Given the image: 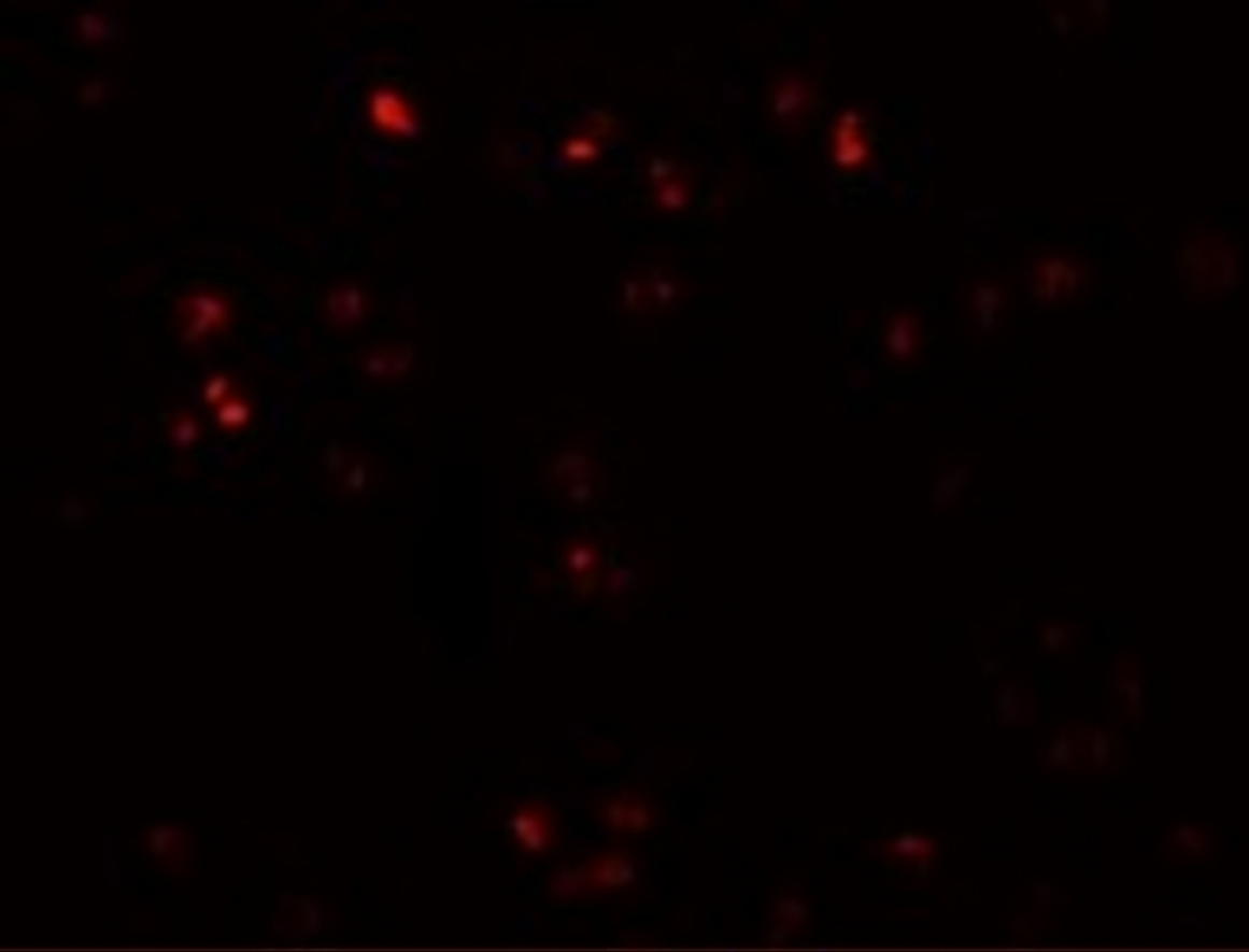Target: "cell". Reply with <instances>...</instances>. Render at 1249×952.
<instances>
[{"instance_id": "cell-37", "label": "cell", "mask_w": 1249, "mask_h": 952, "mask_svg": "<svg viewBox=\"0 0 1249 952\" xmlns=\"http://www.w3.org/2000/svg\"><path fill=\"white\" fill-rule=\"evenodd\" d=\"M1047 8L1048 17H1050L1051 26L1054 28L1056 35L1064 38V40L1065 38H1069L1075 32V28L1078 27L1071 2H1068V0L1066 2L1050 0V2H1047Z\"/></svg>"}, {"instance_id": "cell-26", "label": "cell", "mask_w": 1249, "mask_h": 952, "mask_svg": "<svg viewBox=\"0 0 1249 952\" xmlns=\"http://www.w3.org/2000/svg\"><path fill=\"white\" fill-rule=\"evenodd\" d=\"M619 298L621 309L626 314L641 315L654 309L643 271H630L622 276Z\"/></svg>"}, {"instance_id": "cell-13", "label": "cell", "mask_w": 1249, "mask_h": 952, "mask_svg": "<svg viewBox=\"0 0 1249 952\" xmlns=\"http://www.w3.org/2000/svg\"><path fill=\"white\" fill-rule=\"evenodd\" d=\"M416 352L407 343H378L358 357L364 375L378 384H395L413 372Z\"/></svg>"}, {"instance_id": "cell-5", "label": "cell", "mask_w": 1249, "mask_h": 952, "mask_svg": "<svg viewBox=\"0 0 1249 952\" xmlns=\"http://www.w3.org/2000/svg\"><path fill=\"white\" fill-rule=\"evenodd\" d=\"M233 322L231 298L214 286H196L176 300V331L186 347L202 349L215 338L227 337Z\"/></svg>"}, {"instance_id": "cell-12", "label": "cell", "mask_w": 1249, "mask_h": 952, "mask_svg": "<svg viewBox=\"0 0 1249 952\" xmlns=\"http://www.w3.org/2000/svg\"><path fill=\"white\" fill-rule=\"evenodd\" d=\"M145 846L151 858L171 875H182L195 856L193 835L175 824H160L147 832Z\"/></svg>"}, {"instance_id": "cell-21", "label": "cell", "mask_w": 1249, "mask_h": 952, "mask_svg": "<svg viewBox=\"0 0 1249 952\" xmlns=\"http://www.w3.org/2000/svg\"><path fill=\"white\" fill-rule=\"evenodd\" d=\"M882 853L897 863L916 865L919 870L926 872L935 863L937 844L931 836L908 832L883 844Z\"/></svg>"}, {"instance_id": "cell-43", "label": "cell", "mask_w": 1249, "mask_h": 952, "mask_svg": "<svg viewBox=\"0 0 1249 952\" xmlns=\"http://www.w3.org/2000/svg\"><path fill=\"white\" fill-rule=\"evenodd\" d=\"M325 463H327L329 470L341 471L347 464L346 453H344L341 446L335 444V446L329 447L327 453H325Z\"/></svg>"}, {"instance_id": "cell-7", "label": "cell", "mask_w": 1249, "mask_h": 952, "mask_svg": "<svg viewBox=\"0 0 1249 952\" xmlns=\"http://www.w3.org/2000/svg\"><path fill=\"white\" fill-rule=\"evenodd\" d=\"M1089 744V724L1071 721L1058 726L1045 745L1037 750L1038 765L1047 773H1065L1071 778L1083 772Z\"/></svg>"}, {"instance_id": "cell-20", "label": "cell", "mask_w": 1249, "mask_h": 952, "mask_svg": "<svg viewBox=\"0 0 1249 952\" xmlns=\"http://www.w3.org/2000/svg\"><path fill=\"white\" fill-rule=\"evenodd\" d=\"M1121 739L1107 726L1089 724L1088 754L1083 772L1091 778L1101 777L1121 764Z\"/></svg>"}, {"instance_id": "cell-3", "label": "cell", "mask_w": 1249, "mask_h": 952, "mask_svg": "<svg viewBox=\"0 0 1249 952\" xmlns=\"http://www.w3.org/2000/svg\"><path fill=\"white\" fill-rule=\"evenodd\" d=\"M542 481L559 503L576 511L593 509L606 493L605 466L583 438L568 439L555 450L544 464Z\"/></svg>"}, {"instance_id": "cell-11", "label": "cell", "mask_w": 1249, "mask_h": 952, "mask_svg": "<svg viewBox=\"0 0 1249 952\" xmlns=\"http://www.w3.org/2000/svg\"><path fill=\"white\" fill-rule=\"evenodd\" d=\"M515 843L534 855L548 854L557 844V826L552 810L542 801L516 808L510 821Z\"/></svg>"}, {"instance_id": "cell-34", "label": "cell", "mask_w": 1249, "mask_h": 952, "mask_svg": "<svg viewBox=\"0 0 1249 952\" xmlns=\"http://www.w3.org/2000/svg\"><path fill=\"white\" fill-rule=\"evenodd\" d=\"M237 392L236 382L228 372L215 371L205 378L200 396H202L203 403L213 410Z\"/></svg>"}, {"instance_id": "cell-24", "label": "cell", "mask_w": 1249, "mask_h": 952, "mask_svg": "<svg viewBox=\"0 0 1249 952\" xmlns=\"http://www.w3.org/2000/svg\"><path fill=\"white\" fill-rule=\"evenodd\" d=\"M1081 625L1066 620L1046 619L1038 622V643L1048 655L1071 652L1080 639Z\"/></svg>"}, {"instance_id": "cell-28", "label": "cell", "mask_w": 1249, "mask_h": 952, "mask_svg": "<svg viewBox=\"0 0 1249 952\" xmlns=\"http://www.w3.org/2000/svg\"><path fill=\"white\" fill-rule=\"evenodd\" d=\"M75 33L81 42L88 45H103L113 40L117 28L107 13L84 11L75 18Z\"/></svg>"}, {"instance_id": "cell-42", "label": "cell", "mask_w": 1249, "mask_h": 952, "mask_svg": "<svg viewBox=\"0 0 1249 952\" xmlns=\"http://www.w3.org/2000/svg\"><path fill=\"white\" fill-rule=\"evenodd\" d=\"M107 83L103 80L95 79L83 85V88L80 89L79 98L80 102L85 104V106H97V104L102 103V100L107 98Z\"/></svg>"}, {"instance_id": "cell-16", "label": "cell", "mask_w": 1249, "mask_h": 952, "mask_svg": "<svg viewBox=\"0 0 1249 952\" xmlns=\"http://www.w3.org/2000/svg\"><path fill=\"white\" fill-rule=\"evenodd\" d=\"M974 473L969 458L955 456L937 464L931 485V509L947 513L961 503Z\"/></svg>"}, {"instance_id": "cell-30", "label": "cell", "mask_w": 1249, "mask_h": 952, "mask_svg": "<svg viewBox=\"0 0 1249 952\" xmlns=\"http://www.w3.org/2000/svg\"><path fill=\"white\" fill-rule=\"evenodd\" d=\"M601 153L600 142L595 138L586 136V133H579L568 138L567 141L559 146V155L573 167L591 166L598 160Z\"/></svg>"}, {"instance_id": "cell-33", "label": "cell", "mask_w": 1249, "mask_h": 952, "mask_svg": "<svg viewBox=\"0 0 1249 952\" xmlns=\"http://www.w3.org/2000/svg\"><path fill=\"white\" fill-rule=\"evenodd\" d=\"M681 174H683L681 162L678 161L677 157L667 155V153H654L644 162V176L653 189L665 181Z\"/></svg>"}, {"instance_id": "cell-23", "label": "cell", "mask_w": 1249, "mask_h": 952, "mask_svg": "<svg viewBox=\"0 0 1249 952\" xmlns=\"http://www.w3.org/2000/svg\"><path fill=\"white\" fill-rule=\"evenodd\" d=\"M648 281L654 308L668 310L677 306L684 296V285L681 276L671 267L654 262L643 271Z\"/></svg>"}, {"instance_id": "cell-36", "label": "cell", "mask_w": 1249, "mask_h": 952, "mask_svg": "<svg viewBox=\"0 0 1249 952\" xmlns=\"http://www.w3.org/2000/svg\"><path fill=\"white\" fill-rule=\"evenodd\" d=\"M654 825V812L644 798L629 794L625 830L634 836L644 835Z\"/></svg>"}, {"instance_id": "cell-32", "label": "cell", "mask_w": 1249, "mask_h": 952, "mask_svg": "<svg viewBox=\"0 0 1249 952\" xmlns=\"http://www.w3.org/2000/svg\"><path fill=\"white\" fill-rule=\"evenodd\" d=\"M550 889L559 898H572L588 893L587 864L559 870L550 883Z\"/></svg>"}, {"instance_id": "cell-41", "label": "cell", "mask_w": 1249, "mask_h": 952, "mask_svg": "<svg viewBox=\"0 0 1249 952\" xmlns=\"http://www.w3.org/2000/svg\"><path fill=\"white\" fill-rule=\"evenodd\" d=\"M368 477H370V470H368L367 464L356 461L344 473V487L352 493L361 492L366 489Z\"/></svg>"}, {"instance_id": "cell-19", "label": "cell", "mask_w": 1249, "mask_h": 952, "mask_svg": "<svg viewBox=\"0 0 1249 952\" xmlns=\"http://www.w3.org/2000/svg\"><path fill=\"white\" fill-rule=\"evenodd\" d=\"M995 710L1004 725L1025 728L1035 724L1037 710L1032 686L1017 679L1005 681L995 695Z\"/></svg>"}, {"instance_id": "cell-29", "label": "cell", "mask_w": 1249, "mask_h": 952, "mask_svg": "<svg viewBox=\"0 0 1249 952\" xmlns=\"http://www.w3.org/2000/svg\"><path fill=\"white\" fill-rule=\"evenodd\" d=\"M169 438L172 446L179 450H189L199 443L203 427L198 415L188 409L175 410L169 418Z\"/></svg>"}, {"instance_id": "cell-40", "label": "cell", "mask_w": 1249, "mask_h": 952, "mask_svg": "<svg viewBox=\"0 0 1249 952\" xmlns=\"http://www.w3.org/2000/svg\"><path fill=\"white\" fill-rule=\"evenodd\" d=\"M615 128V119L606 112H597L588 119L585 127L586 136L600 142L601 138L609 137Z\"/></svg>"}, {"instance_id": "cell-38", "label": "cell", "mask_w": 1249, "mask_h": 952, "mask_svg": "<svg viewBox=\"0 0 1249 952\" xmlns=\"http://www.w3.org/2000/svg\"><path fill=\"white\" fill-rule=\"evenodd\" d=\"M1033 903L1041 911H1054L1066 903V894L1055 883L1046 879H1037L1033 884Z\"/></svg>"}, {"instance_id": "cell-15", "label": "cell", "mask_w": 1249, "mask_h": 952, "mask_svg": "<svg viewBox=\"0 0 1249 952\" xmlns=\"http://www.w3.org/2000/svg\"><path fill=\"white\" fill-rule=\"evenodd\" d=\"M323 317L329 327L337 331L349 332L361 327L370 311V301L366 290L353 282H343L332 286L324 296Z\"/></svg>"}, {"instance_id": "cell-9", "label": "cell", "mask_w": 1249, "mask_h": 952, "mask_svg": "<svg viewBox=\"0 0 1249 952\" xmlns=\"http://www.w3.org/2000/svg\"><path fill=\"white\" fill-rule=\"evenodd\" d=\"M815 102L813 85L801 74L789 73L780 76L770 86L767 109L770 119L780 128L800 126Z\"/></svg>"}, {"instance_id": "cell-17", "label": "cell", "mask_w": 1249, "mask_h": 952, "mask_svg": "<svg viewBox=\"0 0 1249 952\" xmlns=\"http://www.w3.org/2000/svg\"><path fill=\"white\" fill-rule=\"evenodd\" d=\"M601 564V549L591 536H573L563 549L564 571L578 593L595 588Z\"/></svg>"}, {"instance_id": "cell-1", "label": "cell", "mask_w": 1249, "mask_h": 952, "mask_svg": "<svg viewBox=\"0 0 1249 952\" xmlns=\"http://www.w3.org/2000/svg\"><path fill=\"white\" fill-rule=\"evenodd\" d=\"M1175 270L1191 304L1207 306L1238 288L1243 260L1236 243L1217 229H1191L1175 248Z\"/></svg>"}, {"instance_id": "cell-10", "label": "cell", "mask_w": 1249, "mask_h": 952, "mask_svg": "<svg viewBox=\"0 0 1249 952\" xmlns=\"http://www.w3.org/2000/svg\"><path fill=\"white\" fill-rule=\"evenodd\" d=\"M1144 685L1146 678L1140 659L1132 653L1122 654L1110 669L1109 685L1121 724H1138L1142 720L1146 711Z\"/></svg>"}, {"instance_id": "cell-8", "label": "cell", "mask_w": 1249, "mask_h": 952, "mask_svg": "<svg viewBox=\"0 0 1249 952\" xmlns=\"http://www.w3.org/2000/svg\"><path fill=\"white\" fill-rule=\"evenodd\" d=\"M1219 846L1217 832L1203 822L1175 821L1164 834V853L1170 864L1205 863L1218 853Z\"/></svg>"}, {"instance_id": "cell-35", "label": "cell", "mask_w": 1249, "mask_h": 952, "mask_svg": "<svg viewBox=\"0 0 1249 952\" xmlns=\"http://www.w3.org/2000/svg\"><path fill=\"white\" fill-rule=\"evenodd\" d=\"M1009 930L1019 941L1032 942L1046 930V921L1036 911H1017L1009 921Z\"/></svg>"}, {"instance_id": "cell-2", "label": "cell", "mask_w": 1249, "mask_h": 952, "mask_svg": "<svg viewBox=\"0 0 1249 952\" xmlns=\"http://www.w3.org/2000/svg\"><path fill=\"white\" fill-rule=\"evenodd\" d=\"M1026 288L1037 308L1055 310L1078 304L1088 296L1095 275L1091 262L1069 247L1038 248L1027 260Z\"/></svg>"}, {"instance_id": "cell-14", "label": "cell", "mask_w": 1249, "mask_h": 952, "mask_svg": "<svg viewBox=\"0 0 1249 952\" xmlns=\"http://www.w3.org/2000/svg\"><path fill=\"white\" fill-rule=\"evenodd\" d=\"M368 116L380 131L400 138H413L420 123L403 95L391 86H381L368 99Z\"/></svg>"}, {"instance_id": "cell-39", "label": "cell", "mask_w": 1249, "mask_h": 952, "mask_svg": "<svg viewBox=\"0 0 1249 952\" xmlns=\"http://www.w3.org/2000/svg\"><path fill=\"white\" fill-rule=\"evenodd\" d=\"M629 794H621L602 802L601 818L605 824L615 832H625L626 811H628Z\"/></svg>"}, {"instance_id": "cell-18", "label": "cell", "mask_w": 1249, "mask_h": 952, "mask_svg": "<svg viewBox=\"0 0 1249 952\" xmlns=\"http://www.w3.org/2000/svg\"><path fill=\"white\" fill-rule=\"evenodd\" d=\"M588 893L615 892L630 887L639 878L638 865L634 856L622 850L596 856L587 863Z\"/></svg>"}, {"instance_id": "cell-4", "label": "cell", "mask_w": 1249, "mask_h": 952, "mask_svg": "<svg viewBox=\"0 0 1249 952\" xmlns=\"http://www.w3.org/2000/svg\"><path fill=\"white\" fill-rule=\"evenodd\" d=\"M1014 306L1012 286L997 274L974 276L960 292L962 322L975 341L997 338L1011 322Z\"/></svg>"}, {"instance_id": "cell-27", "label": "cell", "mask_w": 1249, "mask_h": 952, "mask_svg": "<svg viewBox=\"0 0 1249 952\" xmlns=\"http://www.w3.org/2000/svg\"><path fill=\"white\" fill-rule=\"evenodd\" d=\"M691 181L683 172L653 189V203L662 213H681L691 203Z\"/></svg>"}, {"instance_id": "cell-25", "label": "cell", "mask_w": 1249, "mask_h": 952, "mask_svg": "<svg viewBox=\"0 0 1249 952\" xmlns=\"http://www.w3.org/2000/svg\"><path fill=\"white\" fill-rule=\"evenodd\" d=\"M215 425L224 434H239L252 424L255 407L241 392H237L213 409Z\"/></svg>"}, {"instance_id": "cell-6", "label": "cell", "mask_w": 1249, "mask_h": 952, "mask_svg": "<svg viewBox=\"0 0 1249 952\" xmlns=\"http://www.w3.org/2000/svg\"><path fill=\"white\" fill-rule=\"evenodd\" d=\"M879 351L882 360L893 370H916L926 352V328L921 313L907 308L892 311L880 332Z\"/></svg>"}, {"instance_id": "cell-31", "label": "cell", "mask_w": 1249, "mask_h": 952, "mask_svg": "<svg viewBox=\"0 0 1249 952\" xmlns=\"http://www.w3.org/2000/svg\"><path fill=\"white\" fill-rule=\"evenodd\" d=\"M1078 26L1085 32L1107 30L1110 16L1109 0H1078L1071 2Z\"/></svg>"}, {"instance_id": "cell-22", "label": "cell", "mask_w": 1249, "mask_h": 952, "mask_svg": "<svg viewBox=\"0 0 1249 952\" xmlns=\"http://www.w3.org/2000/svg\"><path fill=\"white\" fill-rule=\"evenodd\" d=\"M869 146L861 131L858 114L847 112L837 122L835 131V157L846 167L860 166L868 157Z\"/></svg>"}]
</instances>
